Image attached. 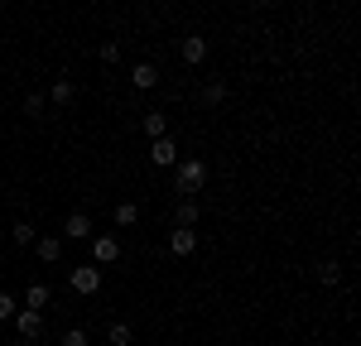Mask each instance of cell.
<instances>
[{"mask_svg":"<svg viewBox=\"0 0 361 346\" xmlns=\"http://www.w3.org/2000/svg\"><path fill=\"white\" fill-rule=\"evenodd\" d=\"M130 86H135V91L159 86V68H154V63H135V68H130Z\"/></svg>","mask_w":361,"mask_h":346,"instance_id":"8","label":"cell"},{"mask_svg":"<svg viewBox=\"0 0 361 346\" xmlns=\"http://www.w3.org/2000/svg\"><path fill=\"white\" fill-rule=\"evenodd\" d=\"M140 130H145L149 140H159V135H169V115L164 111H149L145 120H140Z\"/></svg>","mask_w":361,"mask_h":346,"instance_id":"12","label":"cell"},{"mask_svg":"<svg viewBox=\"0 0 361 346\" xmlns=\"http://www.w3.org/2000/svg\"><path fill=\"white\" fill-rule=\"evenodd\" d=\"M58 346H87V332L82 327H68V332H63V342Z\"/></svg>","mask_w":361,"mask_h":346,"instance_id":"21","label":"cell"},{"mask_svg":"<svg viewBox=\"0 0 361 346\" xmlns=\"http://www.w3.org/2000/svg\"><path fill=\"white\" fill-rule=\"evenodd\" d=\"M197 217H202V207H197L193 198H183L178 212H173V226H197Z\"/></svg>","mask_w":361,"mask_h":346,"instance_id":"13","label":"cell"},{"mask_svg":"<svg viewBox=\"0 0 361 346\" xmlns=\"http://www.w3.org/2000/svg\"><path fill=\"white\" fill-rule=\"evenodd\" d=\"M10 322H15V332H20L25 342H39V337H44V313H39V308H15Z\"/></svg>","mask_w":361,"mask_h":346,"instance_id":"3","label":"cell"},{"mask_svg":"<svg viewBox=\"0 0 361 346\" xmlns=\"http://www.w3.org/2000/svg\"><path fill=\"white\" fill-rule=\"evenodd\" d=\"M63 236H68V241H87V236H92V217H87V212H68Z\"/></svg>","mask_w":361,"mask_h":346,"instance_id":"9","label":"cell"},{"mask_svg":"<svg viewBox=\"0 0 361 346\" xmlns=\"http://www.w3.org/2000/svg\"><path fill=\"white\" fill-rule=\"evenodd\" d=\"M169 250L178 260H188L197 250V236H193V226H173V236H169Z\"/></svg>","mask_w":361,"mask_h":346,"instance_id":"7","label":"cell"},{"mask_svg":"<svg viewBox=\"0 0 361 346\" xmlns=\"http://www.w3.org/2000/svg\"><path fill=\"white\" fill-rule=\"evenodd\" d=\"M15 308H20V303H15V293H0V322H10Z\"/></svg>","mask_w":361,"mask_h":346,"instance_id":"22","label":"cell"},{"mask_svg":"<svg viewBox=\"0 0 361 346\" xmlns=\"http://www.w3.org/2000/svg\"><path fill=\"white\" fill-rule=\"evenodd\" d=\"M197 101L217 111V106H222V101H226V82H207V86H202V91H197Z\"/></svg>","mask_w":361,"mask_h":346,"instance_id":"15","label":"cell"},{"mask_svg":"<svg viewBox=\"0 0 361 346\" xmlns=\"http://www.w3.org/2000/svg\"><path fill=\"white\" fill-rule=\"evenodd\" d=\"M87 250H92V264H116L121 260V241L116 236H87Z\"/></svg>","mask_w":361,"mask_h":346,"instance_id":"4","label":"cell"},{"mask_svg":"<svg viewBox=\"0 0 361 346\" xmlns=\"http://www.w3.org/2000/svg\"><path fill=\"white\" fill-rule=\"evenodd\" d=\"M102 63H121V49H116L111 39H106V44H102Z\"/></svg>","mask_w":361,"mask_h":346,"instance_id":"23","label":"cell"},{"mask_svg":"<svg viewBox=\"0 0 361 346\" xmlns=\"http://www.w3.org/2000/svg\"><path fill=\"white\" fill-rule=\"evenodd\" d=\"M178 58H183L188 68H197V63H207V39H202V34H188V39L178 44Z\"/></svg>","mask_w":361,"mask_h":346,"instance_id":"6","label":"cell"},{"mask_svg":"<svg viewBox=\"0 0 361 346\" xmlns=\"http://www.w3.org/2000/svg\"><path fill=\"white\" fill-rule=\"evenodd\" d=\"M44 101H49L44 91H25V115H39V111H44Z\"/></svg>","mask_w":361,"mask_h":346,"instance_id":"20","label":"cell"},{"mask_svg":"<svg viewBox=\"0 0 361 346\" xmlns=\"http://www.w3.org/2000/svg\"><path fill=\"white\" fill-rule=\"evenodd\" d=\"M34 255L44 260V264H58V260H63V241H58V236H39V241H34Z\"/></svg>","mask_w":361,"mask_h":346,"instance_id":"10","label":"cell"},{"mask_svg":"<svg viewBox=\"0 0 361 346\" xmlns=\"http://www.w3.org/2000/svg\"><path fill=\"white\" fill-rule=\"evenodd\" d=\"M111 217H116V226H135V222H140V207H135V202H116Z\"/></svg>","mask_w":361,"mask_h":346,"instance_id":"17","label":"cell"},{"mask_svg":"<svg viewBox=\"0 0 361 346\" xmlns=\"http://www.w3.org/2000/svg\"><path fill=\"white\" fill-rule=\"evenodd\" d=\"M44 96H49V101H58V106H73V101H78V86L68 82V77H58V82L49 86Z\"/></svg>","mask_w":361,"mask_h":346,"instance_id":"11","label":"cell"},{"mask_svg":"<svg viewBox=\"0 0 361 346\" xmlns=\"http://www.w3.org/2000/svg\"><path fill=\"white\" fill-rule=\"evenodd\" d=\"M149 159H154L159 169H173V164H178V144L169 140V135H159V140H149Z\"/></svg>","mask_w":361,"mask_h":346,"instance_id":"5","label":"cell"},{"mask_svg":"<svg viewBox=\"0 0 361 346\" xmlns=\"http://www.w3.org/2000/svg\"><path fill=\"white\" fill-rule=\"evenodd\" d=\"M173 188H178V198H193L207 188V164L202 159H178L173 164Z\"/></svg>","mask_w":361,"mask_h":346,"instance_id":"1","label":"cell"},{"mask_svg":"<svg viewBox=\"0 0 361 346\" xmlns=\"http://www.w3.org/2000/svg\"><path fill=\"white\" fill-rule=\"evenodd\" d=\"M246 5H265V0H246Z\"/></svg>","mask_w":361,"mask_h":346,"instance_id":"24","label":"cell"},{"mask_svg":"<svg viewBox=\"0 0 361 346\" xmlns=\"http://www.w3.org/2000/svg\"><path fill=\"white\" fill-rule=\"evenodd\" d=\"M10 236H15V245H34V241H39V231L29 226V222H15V231H10Z\"/></svg>","mask_w":361,"mask_h":346,"instance_id":"19","label":"cell"},{"mask_svg":"<svg viewBox=\"0 0 361 346\" xmlns=\"http://www.w3.org/2000/svg\"><path fill=\"white\" fill-rule=\"evenodd\" d=\"M68 288L82 293V298H92V293L102 288V264H78V269L68 274Z\"/></svg>","mask_w":361,"mask_h":346,"instance_id":"2","label":"cell"},{"mask_svg":"<svg viewBox=\"0 0 361 346\" xmlns=\"http://www.w3.org/2000/svg\"><path fill=\"white\" fill-rule=\"evenodd\" d=\"M49 298H54V288H49V284H29L25 288V308H39V313H44Z\"/></svg>","mask_w":361,"mask_h":346,"instance_id":"14","label":"cell"},{"mask_svg":"<svg viewBox=\"0 0 361 346\" xmlns=\"http://www.w3.org/2000/svg\"><path fill=\"white\" fill-rule=\"evenodd\" d=\"M106 342L111 346H130L135 342V327H130V322H111V327H106Z\"/></svg>","mask_w":361,"mask_h":346,"instance_id":"16","label":"cell"},{"mask_svg":"<svg viewBox=\"0 0 361 346\" xmlns=\"http://www.w3.org/2000/svg\"><path fill=\"white\" fill-rule=\"evenodd\" d=\"M318 284H328V288L342 284V264H337V260H323V264H318Z\"/></svg>","mask_w":361,"mask_h":346,"instance_id":"18","label":"cell"}]
</instances>
